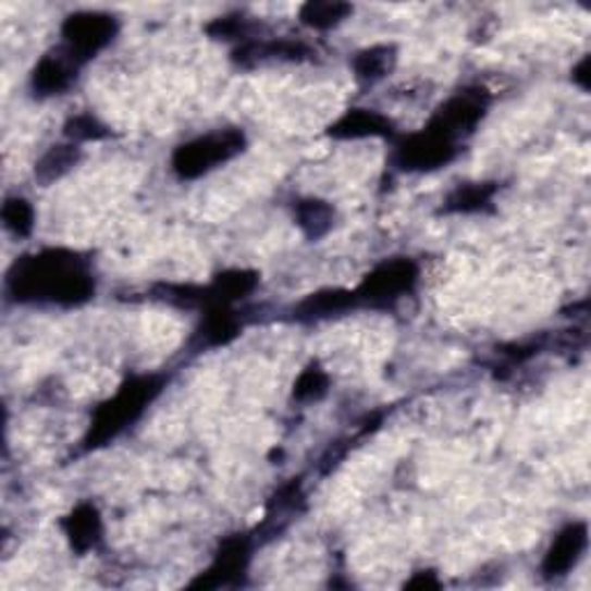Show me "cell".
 I'll return each mask as SVG.
<instances>
[{
    "label": "cell",
    "mask_w": 591,
    "mask_h": 591,
    "mask_svg": "<svg viewBox=\"0 0 591 591\" xmlns=\"http://www.w3.org/2000/svg\"><path fill=\"white\" fill-rule=\"evenodd\" d=\"M5 290L16 303L79 308L95 294L90 263L70 250H42L16 259L5 278Z\"/></svg>",
    "instance_id": "obj_1"
},
{
    "label": "cell",
    "mask_w": 591,
    "mask_h": 591,
    "mask_svg": "<svg viewBox=\"0 0 591 591\" xmlns=\"http://www.w3.org/2000/svg\"><path fill=\"white\" fill-rule=\"evenodd\" d=\"M162 386L164 381L156 374H135L125 379L119 391L93 411L88 432L84 436L86 451L107 446L123 430L137 423L152 399L162 393Z\"/></svg>",
    "instance_id": "obj_2"
},
{
    "label": "cell",
    "mask_w": 591,
    "mask_h": 591,
    "mask_svg": "<svg viewBox=\"0 0 591 591\" xmlns=\"http://www.w3.org/2000/svg\"><path fill=\"white\" fill-rule=\"evenodd\" d=\"M245 150V135L236 127H226L181 144L171 156V169L181 181L201 178L208 171L234 160Z\"/></svg>",
    "instance_id": "obj_3"
},
{
    "label": "cell",
    "mask_w": 591,
    "mask_h": 591,
    "mask_svg": "<svg viewBox=\"0 0 591 591\" xmlns=\"http://www.w3.org/2000/svg\"><path fill=\"white\" fill-rule=\"evenodd\" d=\"M418 282V263L409 257H393L381 261L372 273L366 275L356 290L360 308L389 310L414 292Z\"/></svg>",
    "instance_id": "obj_4"
},
{
    "label": "cell",
    "mask_w": 591,
    "mask_h": 591,
    "mask_svg": "<svg viewBox=\"0 0 591 591\" xmlns=\"http://www.w3.org/2000/svg\"><path fill=\"white\" fill-rule=\"evenodd\" d=\"M61 35L63 49L84 65L113 42L119 35V19L107 12H74L63 22Z\"/></svg>",
    "instance_id": "obj_5"
},
{
    "label": "cell",
    "mask_w": 591,
    "mask_h": 591,
    "mask_svg": "<svg viewBox=\"0 0 591 591\" xmlns=\"http://www.w3.org/2000/svg\"><path fill=\"white\" fill-rule=\"evenodd\" d=\"M457 156V141L442 135L440 130L426 125L397 141L395 164L405 171H434L453 162Z\"/></svg>",
    "instance_id": "obj_6"
},
{
    "label": "cell",
    "mask_w": 591,
    "mask_h": 591,
    "mask_svg": "<svg viewBox=\"0 0 591 591\" xmlns=\"http://www.w3.org/2000/svg\"><path fill=\"white\" fill-rule=\"evenodd\" d=\"M490 104V95L485 88H465L460 93H455L451 100H446L436 113L432 116V121L428 123L430 127L440 130L442 135L451 137L453 141H460L463 137L471 135L485 116Z\"/></svg>",
    "instance_id": "obj_7"
},
{
    "label": "cell",
    "mask_w": 591,
    "mask_h": 591,
    "mask_svg": "<svg viewBox=\"0 0 591 591\" xmlns=\"http://www.w3.org/2000/svg\"><path fill=\"white\" fill-rule=\"evenodd\" d=\"M253 547L247 537H229L220 543L213 564L199 578L189 582L193 589H222L236 587L250 566Z\"/></svg>",
    "instance_id": "obj_8"
},
{
    "label": "cell",
    "mask_w": 591,
    "mask_h": 591,
    "mask_svg": "<svg viewBox=\"0 0 591 591\" xmlns=\"http://www.w3.org/2000/svg\"><path fill=\"white\" fill-rule=\"evenodd\" d=\"M587 545H589L587 522L566 525L555 537V541L550 543L545 557H543V564H541V574L547 580L568 576L570 570H574L578 566V562L582 559Z\"/></svg>",
    "instance_id": "obj_9"
},
{
    "label": "cell",
    "mask_w": 591,
    "mask_h": 591,
    "mask_svg": "<svg viewBox=\"0 0 591 591\" xmlns=\"http://www.w3.org/2000/svg\"><path fill=\"white\" fill-rule=\"evenodd\" d=\"M312 56V49L300 40H269V42H255L245 40L238 49H234L232 61L241 70H253L263 63H303Z\"/></svg>",
    "instance_id": "obj_10"
},
{
    "label": "cell",
    "mask_w": 591,
    "mask_h": 591,
    "mask_svg": "<svg viewBox=\"0 0 591 591\" xmlns=\"http://www.w3.org/2000/svg\"><path fill=\"white\" fill-rule=\"evenodd\" d=\"M82 65L72 56L59 47L56 51L42 56L30 74V88L37 98H53L63 95L76 79V70Z\"/></svg>",
    "instance_id": "obj_11"
},
{
    "label": "cell",
    "mask_w": 591,
    "mask_h": 591,
    "mask_svg": "<svg viewBox=\"0 0 591 591\" xmlns=\"http://www.w3.org/2000/svg\"><path fill=\"white\" fill-rule=\"evenodd\" d=\"M360 308L356 290H323L317 294H310L308 298H303L296 308H294V319L300 323H312V321H323L331 317L347 315L352 310Z\"/></svg>",
    "instance_id": "obj_12"
},
{
    "label": "cell",
    "mask_w": 591,
    "mask_h": 591,
    "mask_svg": "<svg viewBox=\"0 0 591 591\" xmlns=\"http://www.w3.org/2000/svg\"><path fill=\"white\" fill-rule=\"evenodd\" d=\"M333 139H370L393 137V123L374 109H349L329 127Z\"/></svg>",
    "instance_id": "obj_13"
},
{
    "label": "cell",
    "mask_w": 591,
    "mask_h": 591,
    "mask_svg": "<svg viewBox=\"0 0 591 591\" xmlns=\"http://www.w3.org/2000/svg\"><path fill=\"white\" fill-rule=\"evenodd\" d=\"M63 531L76 552L84 555V552L93 550L102 539V518L98 506L88 502L76 506L70 516H65Z\"/></svg>",
    "instance_id": "obj_14"
},
{
    "label": "cell",
    "mask_w": 591,
    "mask_h": 591,
    "mask_svg": "<svg viewBox=\"0 0 591 591\" xmlns=\"http://www.w3.org/2000/svg\"><path fill=\"white\" fill-rule=\"evenodd\" d=\"M243 323L238 315L232 310V305H213L204 315L201 327L197 331V340L201 347H224L241 335Z\"/></svg>",
    "instance_id": "obj_15"
},
{
    "label": "cell",
    "mask_w": 591,
    "mask_h": 591,
    "mask_svg": "<svg viewBox=\"0 0 591 591\" xmlns=\"http://www.w3.org/2000/svg\"><path fill=\"white\" fill-rule=\"evenodd\" d=\"M259 284V273L234 269L216 275V280L206 287V310L213 305H232L250 296Z\"/></svg>",
    "instance_id": "obj_16"
},
{
    "label": "cell",
    "mask_w": 591,
    "mask_h": 591,
    "mask_svg": "<svg viewBox=\"0 0 591 591\" xmlns=\"http://www.w3.org/2000/svg\"><path fill=\"white\" fill-rule=\"evenodd\" d=\"M294 220L308 241H321L335 224V208L317 197L298 199L294 204Z\"/></svg>",
    "instance_id": "obj_17"
},
{
    "label": "cell",
    "mask_w": 591,
    "mask_h": 591,
    "mask_svg": "<svg viewBox=\"0 0 591 591\" xmlns=\"http://www.w3.org/2000/svg\"><path fill=\"white\" fill-rule=\"evenodd\" d=\"M82 158V148L67 141V144H59L51 146L45 156L37 160L35 164V178L40 181L42 185H51L56 181H61L63 176H67L70 171L76 167Z\"/></svg>",
    "instance_id": "obj_18"
},
{
    "label": "cell",
    "mask_w": 591,
    "mask_h": 591,
    "mask_svg": "<svg viewBox=\"0 0 591 591\" xmlns=\"http://www.w3.org/2000/svg\"><path fill=\"white\" fill-rule=\"evenodd\" d=\"M397 63V49L393 45H377L370 49L358 51L352 61V67L360 82L374 84L395 67Z\"/></svg>",
    "instance_id": "obj_19"
},
{
    "label": "cell",
    "mask_w": 591,
    "mask_h": 591,
    "mask_svg": "<svg viewBox=\"0 0 591 591\" xmlns=\"http://www.w3.org/2000/svg\"><path fill=\"white\" fill-rule=\"evenodd\" d=\"M494 195H497L494 183L457 185L444 204V213H479L492 204Z\"/></svg>",
    "instance_id": "obj_20"
},
{
    "label": "cell",
    "mask_w": 591,
    "mask_h": 591,
    "mask_svg": "<svg viewBox=\"0 0 591 591\" xmlns=\"http://www.w3.org/2000/svg\"><path fill=\"white\" fill-rule=\"evenodd\" d=\"M354 12L349 3H337V0H310L298 12L300 24L315 30H329L340 26Z\"/></svg>",
    "instance_id": "obj_21"
},
{
    "label": "cell",
    "mask_w": 591,
    "mask_h": 591,
    "mask_svg": "<svg viewBox=\"0 0 591 591\" xmlns=\"http://www.w3.org/2000/svg\"><path fill=\"white\" fill-rule=\"evenodd\" d=\"M3 224L8 232L16 238H26L33 234L35 226V211L28 199L24 197H10L3 204Z\"/></svg>",
    "instance_id": "obj_22"
},
{
    "label": "cell",
    "mask_w": 591,
    "mask_h": 591,
    "mask_svg": "<svg viewBox=\"0 0 591 591\" xmlns=\"http://www.w3.org/2000/svg\"><path fill=\"white\" fill-rule=\"evenodd\" d=\"M111 135V130L93 113H76L67 123H65V137L72 144H82V141H100Z\"/></svg>",
    "instance_id": "obj_23"
},
{
    "label": "cell",
    "mask_w": 591,
    "mask_h": 591,
    "mask_svg": "<svg viewBox=\"0 0 591 591\" xmlns=\"http://www.w3.org/2000/svg\"><path fill=\"white\" fill-rule=\"evenodd\" d=\"M329 391V374L323 372L317 364H312L310 368H305L296 384H294V397L298 403H312V399H321Z\"/></svg>",
    "instance_id": "obj_24"
},
{
    "label": "cell",
    "mask_w": 591,
    "mask_h": 591,
    "mask_svg": "<svg viewBox=\"0 0 591 591\" xmlns=\"http://www.w3.org/2000/svg\"><path fill=\"white\" fill-rule=\"evenodd\" d=\"M206 33L218 37V40H241V37H247V19H243L241 14L218 16L206 26Z\"/></svg>",
    "instance_id": "obj_25"
},
{
    "label": "cell",
    "mask_w": 591,
    "mask_h": 591,
    "mask_svg": "<svg viewBox=\"0 0 591 591\" xmlns=\"http://www.w3.org/2000/svg\"><path fill=\"white\" fill-rule=\"evenodd\" d=\"M589 63H591V56H584V59L574 67V82L582 90H589Z\"/></svg>",
    "instance_id": "obj_26"
},
{
    "label": "cell",
    "mask_w": 591,
    "mask_h": 591,
    "mask_svg": "<svg viewBox=\"0 0 591 591\" xmlns=\"http://www.w3.org/2000/svg\"><path fill=\"white\" fill-rule=\"evenodd\" d=\"M407 587L409 589H436V587H440V580H436L434 574H430V570H428V574H416L414 580L407 582Z\"/></svg>",
    "instance_id": "obj_27"
}]
</instances>
